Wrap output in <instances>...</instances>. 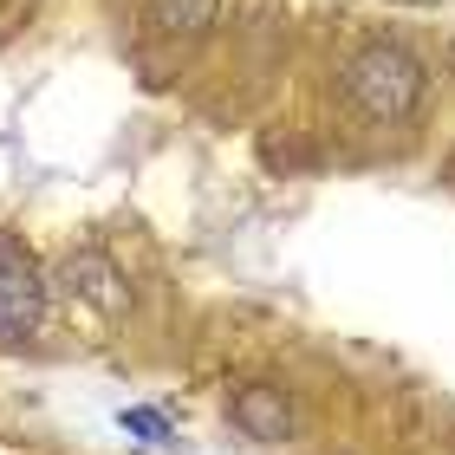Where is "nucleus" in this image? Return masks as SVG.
<instances>
[{"instance_id": "obj_1", "label": "nucleus", "mask_w": 455, "mask_h": 455, "mask_svg": "<svg viewBox=\"0 0 455 455\" xmlns=\"http://www.w3.org/2000/svg\"><path fill=\"white\" fill-rule=\"evenodd\" d=\"M423 85H429L423 59L403 52L397 39H378V46H364L345 66V105L358 117H371V124H403L423 105Z\"/></svg>"}, {"instance_id": "obj_2", "label": "nucleus", "mask_w": 455, "mask_h": 455, "mask_svg": "<svg viewBox=\"0 0 455 455\" xmlns=\"http://www.w3.org/2000/svg\"><path fill=\"white\" fill-rule=\"evenodd\" d=\"M46 319V274H39L33 247L0 235V339H27Z\"/></svg>"}, {"instance_id": "obj_3", "label": "nucleus", "mask_w": 455, "mask_h": 455, "mask_svg": "<svg viewBox=\"0 0 455 455\" xmlns=\"http://www.w3.org/2000/svg\"><path fill=\"white\" fill-rule=\"evenodd\" d=\"M59 286H66V299L92 306L98 319H124V313H131L124 267L105 254V247H78V254H66V260H59Z\"/></svg>"}, {"instance_id": "obj_4", "label": "nucleus", "mask_w": 455, "mask_h": 455, "mask_svg": "<svg viewBox=\"0 0 455 455\" xmlns=\"http://www.w3.org/2000/svg\"><path fill=\"white\" fill-rule=\"evenodd\" d=\"M228 417L254 443H286L293 436V397H286L280 384H241L235 403H228Z\"/></svg>"}, {"instance_id": "obj_5", "label": "nucleus", "mask_w": 455, "mask_h": 455, "mask_svg": "<svg viewBox=\"0 0 455 455\" xmlns=\"http://www.w3.org/2000/svg\"><path fill=\"white\" fill-rule=\"evenodd\" d=\"M143 20L163 39H202L221 20V0H143Z\"/></svg>"}, {"instance_id": "obj_6", "label": "nucleus", "mask_w": 455, "mask_h": 455, "mask_svg": "<svg viewBox=\"0 0 455 455\" xmlns=\"http://www.w3.org/2000/svg\"><path fill=\"white\" fill-rule=\"evenodd\" d=\"M124 429H131V436L137 443H170V423H163L156 417V410H124V417H117Z\"/></svg>"}]
</instances>
